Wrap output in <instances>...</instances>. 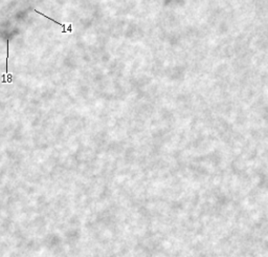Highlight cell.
I'll list each match as a JSON object with an SVG mask.
<instances>
[{"mask_svg": "<svg viewBox=\"0 0 268 257\" xmlns=\"http://www.w3.org/2000/svg\"><path fill=\"white\" fill-rule=\"evenodd\" d=\"M34 12L38 13V14H40V15H41V16H42V17H45V18H47V19H49V20H50V21H53V22H54V23H57V24H59L60 27H63V31H62V34H65V33H67V30H66V24H63V23H60V22H58V21H56V20L51 19L50 17H47V16H46V15L42 14V13H41V12H39V11H37V10H36V9H34Z\"/></svg>", "mask_w": 268, "mask_h": 257, "instance_id": "1", "label": "cell"}]
</instances>
